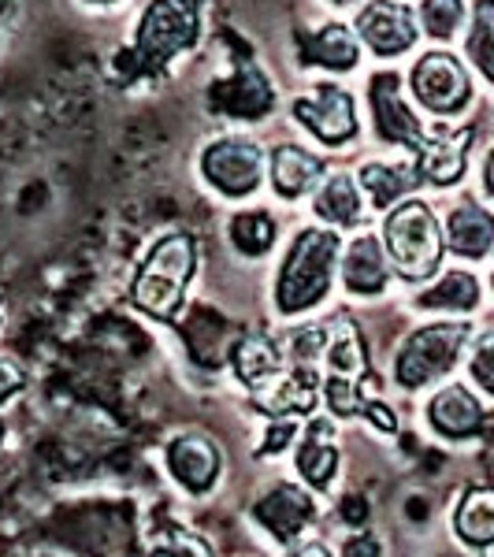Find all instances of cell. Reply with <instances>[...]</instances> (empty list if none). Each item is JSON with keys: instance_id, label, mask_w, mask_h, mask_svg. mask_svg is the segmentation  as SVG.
<instances>
[{"instance_id": "cell-1", "label": "cell", "mask_w": 494, "mask_h": 557, "mask_svg": "<svg viewBox=\"0 0 494 557\" xmlns=\"http://www.w3.org/2000/svg\"><path fill=\"white\" fill-rule=\"evenodd\" d=\"M197 264V246L190 235L175 231L164 235L157 246L149 249V257L141 260L138 275H134V301L138 309H146L157 320H172L178 312V305L186 298V286L194 278Z\"/></svg>"}, {"instance_id": "cell-2", "label": "cell", "mask_w": 494, "mask_h": 557, "mask_svg": "<svg viewBox=\"0 0 494 557\" xmlns=\"http://www.w3.org/2000/svg\"><path fill=\"white\" fill-rule=\"evenodd\" d=\"M335 257H338L335 231H320V227L301 231V235L294 238L291 253H286V260H283L280 286H275L280 312L294 317V312L312 309V305L331 290Z\"/></svg>"}, {"instance_id": "cell-3", "label": "cell", "mask_w": 494, "mask_h": 557, "mask_svg": "<svg viewBox=\"0 0 494 557\" xmlns=\"http://www.w3.org/2000/svg\"><path fill=\"white\" fill-rule=\"evenodd\" d=\"M391 264L402 278H428L443 260V227L424 201H402L383 220Z\"/></svg>"}, {"instance_id": "cell-4", "label": "cell", "mask_w": 494, "mask_h": 557, "mask_svg": "<svg viewBox=\"0 0 494 557\" xmlns=\"http://www.w3.org/2000/svg\"><path fill=\"white\" fill-rule=\"evenodd\" d=\"M197 30H201V0H152L138 23L134 57L141 60V67L157 71L190 49Z\"/></svg>"}, {"instance_id": "cell-5", "label": "cell", "mask_w": 494, "mask_h": 557, "mask_svg": "<svg viewBox=\"0 0 494 557\" xmlns=\"http://www.w3.org/2000/svg\"><path fill=\"white\" fill-rule=\"evenodd\" d=\"M465 343H469V323H431V327H420L402 346L394 375H398L402 386L417 391V386L450 372Z\"/></svg>"}, {"instance_id": "cell-6", "label": "cell", "mask_w": 494, "mask_h": 557, "mask_svg": "<svg viewBox=\"0 0 494 557\" xmlns=\"http://www.w3.org/2000/svg\"><path fill=\"white\" fill-rule=\"evenodd\" d=\"M201 172L205 178L227 197H246L260 186V172H264V152L249 138H220L201 152Z\"/></svg>"}, {"instance_id": "cell-7", "label": "cell", "mask_w": 494, "mask_h": 557, "mask_svg": "<svg viewBox=\"0 0 494 557\" xmlns=\"http://www.w3.org/2000/svg\"><path fill=\"white\" fill-rule=\"evenodd\" d=\"M412 94L420 97V104L431 108L439 115H454L469 104L472 86L465 67L457 64L450 52H428L417 67H412Z\"/></svg>"}, {"instance_id": "cell-8", "label": "cell", "mask_w": 494, "mask_h": 557, "mask_svg": "<svg viewBox=\"0 0 494 557\" xmlns=\"http://www.w3.org/2000/svg\"><path fill=\"white\" fill-rule=\"evenodd\" d=\"M291 112L317 134L323 146H346L357 134V104H354V97L335 83L317 86L312 97H298Z\"/></svg>"}, {"instance_id": "cell-9", "label": "cell", "mask_w": 494, "mask_h": 557, "mask_svg": "<svg viewBox=\"0 0 494 557\" xmlns=\"http://www.w3.org/2000/svg\"><path fill=\"white\" fill-rule=\"evenodd\" d=\"M357 34L380 57H398V52L412 49V41H417V20H412L406 4L375 0V4H368L361 12V20H357Z\"/></svg>"}, {"instance_id": "cell-10", "label": "cell", "mask_w": 494, "mask_h": 557, "mask_svg": "<svg viewBox=\"0 0 494 557\" xmlns=\"http://www.w3.org/2000/svg\"><path fill=\"white\" fill-rule=\"evenodd\" d=\"M372 112H375V131L387 141H398V146L420 149L424 146V127L412 115V108L402 101L398 94V75H375L372 78Z\"/></svg>"}, {"instance_id": "cell-11", "label": "cell", "mask_w": 494, "mask_h": 557, "mask_svg": "<svg viewBox=\"0 0 494 557\" xmlns=\"http://www.w3.org/2000/svg\"><path fill=\"white\" fill-rule=\"evenodd\" d=\"M469 141L472 131H457V134H439V138H424V146L417 149V175L424 183L435 186H450L465 175V157H469Z\"/></svg>"}, {"instance_id": "cell-12", "label": "cell", "mask_w": 494, "mask_h": 557, "mask_svg": "<svg viewBox=\"0 0 494 557\" xmlns=\"http://www.w3.org/2000/svg\"><path fill=\"white\" fill-rule=\"evenodd\" d=\"M309 517H312L309 494L301 487H294V483H280V487L268 491L264 498L257 502V520L280 539V543H291V539L309 524Z\"/></svg>"}, {"instance_id": "cell-13", "label": "cell", "mask_w": 494, "mask_h": 557, "mask_svg": "<svg viewBox=\"0 0 494 557\" xmlns=\"http://www.w3.org/2000/svg\"><path fill=\"white\" fill-rule=\"evenodd\" d=\"M168 465H172L175 480L183 483L186 491L201 494L215 483V472H220V450L201 435H183L168 446Z\"/></svg>"}, {"instance_id": "cell-14", "label": "cell", "mask_w": 494, "mask_h": 557, "mask_svg": "<svg viewBox=\"0 0 494 557\" xmlns=\"http://www.w3.org/2000/svg\"><path fill=\"white\" fill-rule=\"evenodd\" d=\"M301 64H317L328 71H354L361 60L357 34L343 23H328L312 34H301Z\"/></svg>"}, {"instance_id": "cell-15", "label": "cell", "mask_w": 494, "mask_h": 557, "mask_svg": "<svg viewBox=\"0 0 494 557\" xmlns=\"http://www.w3.org/2000/svg\"><path fill=\"white\" fill-rule=\"evenodd\" d=\"M428 417L435 431H443L446 438H469L483 428V409L465 386H443L431 398Z\"/></svg>"}, {"instance_id": "cell-16", "label": "cell", "mask_w": 494, "mask_h": 557, "mask_svg": "<svg viewBox=\"0 0 494 557\" xmlns=\"http://www.w3.org/2000/svg\"><path fill=\"white\" fill-rule=\"evenodd\" d=\"M323 178V160L312 157L309 149L301 146H280L272 157V183H275V194L294 201V197L309 194Z\"/></svg>"}, {"instance_id": "cell-17", "label": "cell", "mask_w": 494, "mask_h": 557, "mask_svg": "<svg viewBox=\"0 0 494 557\" xmlns=\"http://www.w3.org/2000/svg\"><path fill=\"white\" fill-rule=\"evenodd\" d=\"M215 104L227 115H242V120H257L272 108V86L254 64H246L235 75V83L215 86Z\"/></svg>"}, {"instance_id": "cell-18", "label": "cell", "mask_w": 494, "mask_h": 557, "mask_svg": "<svg viewBox=\"0 0 494 557\" xmlns=\"http://www.w3.org/2000/svg\"><path fill=\"white\" fill-rule=\"evenodd\" d=\"M346 286L354 294H380L387 286V264H383V246L375 235H361L354 238V246L346 249V264H343Z\"/></svg>"}, {"instance_id": "cell-19", "label": "cell", "mask_w": 494, "mask_h": 557, "mask_svg": "<svg viewBox=\"0 0 494 557\" xmlns=\"http://www.w3.org/2000/svg\"><path fill=\"white\" fill-rule=\"evenodd\" d=\"M446 246L461 257H483L494 246V215L476 205L454 209L446 220Z\"/></svg>"}, {"instance_id": "cell-20", "label": "cell", "mask_w": 494, "mask_h": 557, "mask_svg": "<svg viewBox=\"0 0 494 557\" xmlns=\"http://www.w3.org/2000/svg\"><path fill=\"white\" fill-rule=\"evenodd\" d=\"M231 364H235L238 380L246 386H260L268 380H275L280 375V349L268 335H260V331H249V335H242V343L231 349Z\"/></svg>"}, {"instance_id": "cell-21", "label": "cell", "mask_w": 494, "mask_h": 557, "mask_svg": "<svg viewBox=\"0 0 494 557\" xmlns=\"http://www.w3.org/2000/svg\"><path fill=\"white\" fill-rule=\"evenodd\" d=\"M320 220L335 223V227H354L361 220V190L349 175H331L328 183L317 190V201H312Z\"/></svg>"}, {"instance_id": "cell-22", "label": "cell", "mask_w": 494, "mask_h": 557, "mask_svg": "<svg viewBox=\"0 0 494 557\" xmlns=\"http://www.w3.org/2000/svg\"><path fill=\"white\" fill-rule=\"evenodd\" d=\"M454 528L465 543L491 546L494 543V487H472L454 513Z\"/></svg>"}, {"instance_id": "cell-23", "label": "cell", "mask_w": 494, "mask_h": 557, "mask_svg": "<svg viewBox=\"0 0 494 557\" xmlns=\"http://www.w3.org/2000/svg\"><path fill=\"white\" fill-rule=\"evenodd\" d=\"M335 465H338V450L331 446V431L323 420H312L309 424V435H305L301 450H298V472L312 487H328L331 475H335Z\"/></svg>"}, {"instance_id": "cell-24", "label": "cell", "mask_w": 494, "mask_h": 557, "mask_svg": "<svg viewBox=\"0 0 494 557\" xmlns=\"http://www.w3.org/2000/svg\"><path fill=\"white\" fill-rule=\"evenodd\" d=\"M361 183L375 209H391L398 197H406L412 186L420 183V175H417V168H406V164H368L361 172Z\"/></svg>"}, {"instance_id": "cell-25", "label": "cell", "mask_w": 494, "mask_h": 557, "mask_svg": "<svg viewBox=\"0 0 494 557\" xmlns=\"http://www.w3.org/2000/svg\"><path fill=\"white\" fill-rule=\"evenodd\" d=\"M476 298H480V286H476V278L469 272H450V275L439 278L431 290L420 294V305H424V309H457V312H465V309H472Z\"/></svg>"}, {"instance_id": "cell-26", "label": "cell", "mask_w": 494, "mask_h": 557, "mask_svg": "<svg viewBox=\"0 0 494 557\" xmlns=\"http://www.w3.org/2000/svg\"><path fill=\"white\" fill-rule=\"evenodd\" d=\"M231 242H235L246 257L268 253L275 242V220L268 212H238L235 220H231Z\"/></svg>"}, {"instance_id": "cell-27", "label": "cell", "mask_w": 494, "mask_h": 557, "mask_svg": "<svg viewBox=\"0 0 494 557\" xmlns=\"http://www.w3.org/2000/svg\"><path fill=\"white\" fill-rule=\"evenodd\" d=\"M469 57L476 60V67H480L483 75L494 83V0H480V4H476Z\"/></svg>"}, {"instance_id": "cell-28", "label": "cell", "mask_w": 494, "mask_h": 557, "mask_svg": "<svg viewBox=\"0 0 494 557\" xmlns=\"http://www.w3.org/2000/svg\"><path fill=\"white\" fill-rule=\"evenodd\" d=\"M420 20H424V30L431 38H450L465 20V4L461 0H424Z\"/></svg>"}, {"instance_id": "cell-29", "label": "cell", "mask_w": 494, "mask_h": 557, "mask_svg": "<svg viewBox=\"0 0 494 557\" xmlns=\"http://www.w3.org/2000/svg\"><path fill=\"white\" fill-rule=\"evenodd\" d=\"M152 557H212V546L194 532H168L164 543H157Z\"/></svg>"}, {"instance_id": "cell-30", "label": "cell", "mask_w": 494, "mask_h": 557, "mask_svg": "<svg viewBox=\"0 0 494 557\" xmlns=\"http://www.w3.org/2000/svg\"><path fill=\"white\" fill-rule=\"evenodd\" d=\"M472 380L494 394V331H487L472 349Z\"/></svg>"}, {"instance_id": "cell-31", "label": "cell", "mask_w": 494, "mask_h": 557, "mask_svg": "<svg viewBox=\"0 0 494 557\" xmlns=\"http://www.w3.org/2000/svg\"><path fill=\"white\" fill-rule=\"evenodd\" d=\"M26 372L20 361H12V357H0V401H8L15 391L23 386Z\"/></svg>"}, {"instance_id": "cell-32", "label": "cell", "mask_w": 494, "mask_h": 557, "mask_svg": "<svg viewBox=\"0 0 494 557\" xmlns=\"http://www.w3.org/2000/svg\"><path fill=\"white\" fill-rule=\"evenodd\" d=\"M343 557H383L380 550V539H372V535H354L346 543V554Z\"/></svg>"}, {"instance_id": "cell-33", "label": "cell", "mask_w": 494, "mask_h": 557, "mask_svg": "<svg viewBox=\"0 0 494 557\" xmlns=\"http://www.w3.org/2000/svg\"><path fill=\"white\" fill-rule=\"evenodd\" d=\"M294 438V424H275L272 431H268V438H264V450L268 454H280L286 443Z\"/></svg>"}, {"instance_id": "cell-34", "label": "cell", "mask_w": 494, "mask_h": 557, "mask_svg": "<svg viewBox=\"0 0 494 557\" xmlns=\"http://www.w3.org/2000/svg\"><path fill=\"white\" fill-rule=\"evenodd\" d=\"M291 557H331V550L323 543H305V546H298Z\"/></svg>"}, {"instance_id": "cell-35", "label": "cell", "mask_w": 494, "mask_h": 557, "mask_svg": "<svg viewBox=\"0 0 494 557\" xmlns=\"http://www.w3.org/2000/svg\"><path fill=\"white\" fill-rule=\"evenodd\" d=\"M487 190H491V197H494V152L487 157Z\"/></svg>"}, {"instance_id": "cell-36", "label": "cell", "mask_w": 494, "mask_h": 557, "mask_svg": "<svg viewBox=\"0 0 494 557\" xmlns=\"http://www.w3.org/2000/svg\"><path fill=\"white\" fill-rule=\"evenodd\" d=\"M94 4H112V0H94Z\"/></svg>"}, {"instance_id": "cell-37", "label": "cell", "mask_w": 494, "mask_h": 557, "mask_svg": "<svg viewBox=\"0 0 494 557\" xmlns=\"http://www.w3.org/2000/svg\"><path fill=\"white\" fill-rule=\"evenodd\" d=\"M331 4H349V0H331Z\"/></svg>"}, {"instance_id": "cell-38", "label": "cell", "mask_w": 494, "mask_h": 557, "mask_svg": "<svg viewBox=\"0 0 494 557\" xmlns=\"http://www.w3.org/2000/svg\"><path fill=\"white\" fill-rule=\"evenodd\" d=\"M491 283H494V278H491Z\"/></svg>"}]
</instances>
